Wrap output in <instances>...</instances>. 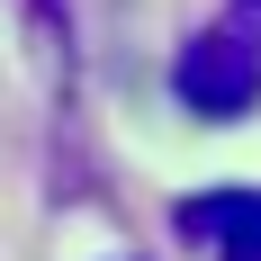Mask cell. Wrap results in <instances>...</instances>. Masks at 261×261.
<instances>
[{
	"label": "cell",
	"instance_id": "cell-1",
	"mask_svg": "<svg viewBox=\"0 0 261 261\" xmlns=\"http://www.w3.org/2000/svg\"><path fill=\"white\" fill-rule=\"evenodd\" d=\"M171 90H180L198 117H252L261 108V63L243 45H225V36H189L180 54H171Z\"/></svg>",
	"mask_w": 261,
	"mask_h": 261
},
{
	"label": "cell",
	"instance_id": "cell-2",
	"mask_svg": "<svg viewBox=\"0 0 261 261\" xmlns=\"http://www.w3.org/2000/svg\"><path fill=\"white\" fill-rule=\"evenodd\" d=\"M171 234L207 261H261V189H198L171 207Z\"/></svg>",
	"mask_w": 261,
	"mask_h": 261
},
{
	"label": "cell",
	"instance_id": "cell-3",
	"mask_svg": "<svg viewBox=\"0 0 261 261\" xmlns=\"http://www.w3.org/2000/svg\"><path fill=\"white\" fill-rule=\"evenodd\" d=\"M207 36H225V45H243L261 63V0H225V9L207 18Z\"/></svg>",
	"mask_w": 261,
	"mask_h": 261
}]
</instances>
